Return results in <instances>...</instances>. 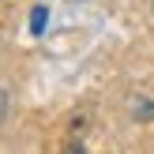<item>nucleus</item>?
<instances>
[{
	"label": "nucleus",
	"mask_w": 154,
	"mask_h": 154,
	"mask_svg": "<svg viewBox=\"0 0 154 154\" xmlns=\"http://www.w3.org/2000/svg\"><path fill=\"white\" fill-rule=\"evenodd\" d=\"M30 30H34V34H42V30H45V8H34V19H30Z\"/></svg>",
	"instance_id": "f257e3e1"
}]
</instances>
